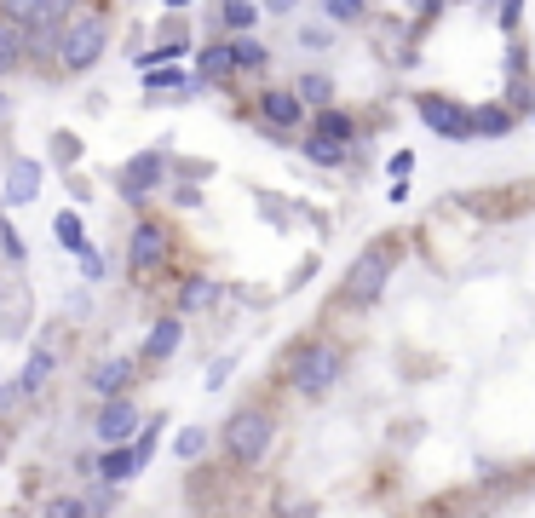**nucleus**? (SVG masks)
Segmentation results:
<instances>
[{
  "label": "nucleus",
  "mask_w": 535,
  "mask_h": 518,
  "mask_svg": "<svg viewBox=\"0 0 535 518\" xmlns=\"http://www.w3.org/2000/svg\"><path fill=\"white\" fill-rule=\"evenodd\" d=\"M420 121L432 133H443V139H472V116L461 104H449V98H420Z\"/></svg>",
  "instance_id": "1a4fd4ad"
},
{
  "label": "nucleus",
  "mask_w": 535,
  "mask_h": 518,
  "mask_svg": "<svg viewBox=\"0 0 535 518\" xmlns=\"http://www.w3.org/2000/svg\"><path fill=\"white\" fill-rule=\"evenodd\" d=\"M213 300H219V288H213L208 277H190L185 294H179V311H208Z\"/></svg>",
  "instance_id": "f3484780"
},
{
  "label": "nucleus",
  "mask_w": 535,
  "mask_h": 518,
  "mask_svg": "<svg viewBox=\"0 0 535 518\" xmlns=\"http://www.w3.org/2000/svg\"><path fill=\"white\" fill-rule=\"evenodd\" d=\"M392 265H397V248L392 242H374V248H363V254L351 259L346 271V306H374L386 288H392Z\"/></svg>",
  "instance_id": "7ed1b4c3"
},
{
  "label": "nucleus",
  "mask_w": 535,
  "mask_h": 518,
  "mask_svg": "<svg viewBox=\"0 0 535 518\" xmlns=\"http://www.w3.org/2000/svg\"><path fill=\"white\" fill-rule=\"evenodd\" d=\"M58 236H64V242H70L75 254H81V248H87V242H81V219H75V213H64V219H58Z\"/></svg>",
  "instance_id": "c85d7f7f"
},
{
  "label": "nucleus",
  "mask_w": 535,
  "mask_h": 518,
  "mask_svg": "<svg viewBox=\"0 0 535 518\" xmlns=\"http://www.w3.org/2000/svg\"><path fill=\"white\" fill-rule=\"evenodd\" d=\"M311 133H323V139H334V144H351V139H357V127H351L346 110H317V127H311Z\"/></svg>",
  "instance_id": "2eb2a0df"
},
{
  "label": "nucleus",
  "mask_w": 535,
  "mask_h": 518,
  "mask_svg": "<svg viewBox=\"0 0 535 518\" xmlns=\"http://www.w3.org/2000/svg\"><path fill=\"white\" fill-rule=\"evenodd\" d=\"M104 41H110V24H104V12H75L64 35H58V64L70 75L93 70L98 58H104Z\"/></svg>",
  "instance_id": "20e7f679"
},
{
  "label": "nucleus",
  "mask_w": 535,
  "mask_h": 518,
  "mask_svg": "<svg viewBox=\"0 0 535 518\" xmlns=\"http://www.w3.org/2000/svg\"><path fill=\"white\" fill-rule=\"evenodd\" d=\"M236 75V52L231 47H208L202 52V81H231Z\"/></svg>",
  "instance_id": "dca6fc26"
},
{
  "label": "nucleus",
  "mask_w": 535,
  "mask_h": 518,
  "mask_svg": "<svg viewBox=\"0 0 535 518\" xmlns=\"http://www.w3.org/2000/svg\"><path fill=\"white\" fill-rule=\"evenodd\" d=\"M259 121L271 127V133H300V121H305V104L300 93H282V87H271V93H259Z\"/></svg>",
  "instance_id": "6e6552de"
},
{
  "label": "nucleus",
  "mask_w": 535,
  "mask_h": 518,
  "mask_svg": "<svg viewBox=\"0 0 535 518\" xmlns=\"http://www.w3.org/2000/svg\"><path fill=\"white\" fill-rule=\"evenodd\" d=\"M323 12L334 24H357V18H363V0H323Z\"/></svg>",
  "instance_id": "cd10ccee"
},
{
  "label": "nucleus",
  "mask_w": 535,
  "mask_h": 518,
  "mask_svg": "<svg viewBox=\"0 0 535 518\" xmlns=\"http://www.w3.org/2000/svg\"><path fill=\"white\" fill-rule=\"evenodd\" d=\"M305 156H311V162H323V167H334L340 156H346V144H334V139H323V133H311V139H305Z\"/></svg>",
  "instance_id": "aec40b11"
},
{
  "label": "nucleus",
  "mask_w": 535,
  "mask_h": 518,
  "mask_svg": "<svg viewBox=\"0 0 535 518\" xmlns=\"http://www.w3.org/2000/svg\"><path fill=\"white\" fill-rule=\"evenodd\" d=\"M41 518H93V513H87V501H81V495H47Z\"/></svg>",
  "instance_id": "6ab92c4d"
},
{
  "label": "nucleus",
  "mask_w": 535,
  "mask_h": 518,
  "mask_svg": "<svg viewBox=\"0 0 535 518\" xmlns=\"http://www.w3.org/2000/svg\"><path fill=\"white\" fill-rule=\"evenodd\" d=\"M133 472H144V467H139V455H133V444L104 449V455L93 461V478H98V484H127Z\"/></svg>",
  "instance_id": "9b49d317"
},
{
  "label": "nucleus",
  "mask_w": 535,
  "mask_h": 518,
  "mask_svg": "<svg viewBox=\"0 0 535 518\" xmlns=\"http://www.w3.org/2000/svg\"><path fill=\"white\" fill-rule=\"evenodd\" d=\"M219 18H225V29H254L259 6H254V0H225V12H219Z\"/></svg>",
  "instance_id": "412c9836"
},
{
  "label": "nucleus",
  "mask_w": 535,
  "mask_h": 518,
  "mask_svg": "<svg viewBox=\"0 0 535 518\" xmlns=\"http://www.w3.org/2000/svg\"><path fill=\"white\" fill-rule=\"evenodd\" d=\"M75 18V0H41V24L35 29H58V24H70Z\"/></svg>",
  "instance_id": "5701e85b"
},
{
  "label": "nucleus",
  "mask_w": 535,
  "mask_h": 518,
  "mask_svg": "<svg viewBox=\"0 0 535 518\" xmlns=\"http://www.w3.org/2000/svg\"><path fill=\"white\" fill-rule=\"evenodd\" d=\"M282 375H288V386L300 392V398H328L340 380H346V352L334 346V340H300L294 352H288V363H282Z\"/></svg>",
  "instance_id": "f257e3e1"
},
{
  "label": "nucleus",
  "mask_w": 535,
  "mask_h": 518,
  "mask_svg": "<svg viewBox=\"0 0 535 518\" xmlns=\"http://www.w3.org/2000/svg\"><path fill=\"white\" fill-rule=\"evenodd\" d=\"M167 6H185V0H167Z\"/></svg>",
  "instance_id": "7c9ffc66"
},
{
  "label": "nucleus",
  "mask_w": 535,
  "mask_h": 518,
  "mask_svg": "<svg viewBox=\"0 0 535 518\" xmlns=\"http://www.w3.org/2000/svg\"><path fill=\"white\" fill-rule=\"evenodd\" d=\"M179 340H185V323H179V317H162V323L150 329V340H144V363H167V357L179 352Z\"/></svg>",
  "instance_id": "f8f14e48"
},
{
  "label": "nucleus",
  "mask_w": 535,
  "mask_h": 518,
  "mask_svg": "<svg viewBox=\"0 0 535 518\" xmlns=\"http://www.w3.org/2000/svg\"><path fill=\"white\" fill-rule=\"evenodd\" d=\"M231 52H236V70H265V58H271L259 41H231Z\"/></svg>",
  "instance_id": "b1692460"
},
{
  "label": "nucleus",
  "mask_w": 535,
  "mask_h": 518,
  "mask_svg": "<svg viewBox=\"0 0 535 518\" xmlns=\"http://www.w3.org/2000/svg\"><path fill=\"white\" fill-rule=\"evenodd\" d=\"M507 127H512L507 110H478V116H472V133H489V139H495V133H507Z\"/></svg>",
  "instance_id": "a878e982"
},
{
  "label": "nucleus",
  "mask_w": 535,
  "mask_h": 518,
  "mask_svg": "<svg viewBox=\"0 0 535 518\" xmlns=\"http://www.w3.org/2000/svg\"><path fill=\"white\" fill-rule=\"evenodd\" d=\"M133 375H139V363H133V357H104L93 375H87V392H93L98 403L127 398V392H133Z\"/></svg>",
  "instance_id": "0eeeda50"
},
{
  "label": "nucleus",
  "mask_w": 535,
  "mask_h": 518,
  "mask_svg": "<svg viewBox=\"0 0 535 518\" xmlns=\"http://www.w3.org/2000/svg\"><path fill=\"white\" fill-rule=\"evenodd\" d=\"M0 18H6V24L35 29V24H41V0H0Z\"/></svg>",
  "instance_id": "a211bd4d"
},
{
  "label": "nucleus",
  "mask_w": 535,
  "mask_h": 518,
  "mask_svg": "<svg viewBox=\"0 0 535 518\" xmlns=\"http://www.w3.org/2000/svg\"><path fill=\"white\" fill-rule=\"evenodd\" d=\"M156 179H162V150H150V156H139V162L121 167V190H127L133 202H144V196L156 190Z\"/></svg>",
  "instance_id": "9d476101"
},
{
  "label": "nucleus",
  "mask_w": 535,
  "mask_h": 518,
  "mask_svg": "<svg viewBox=\"0 0 535 518\" xmlns=\"http://www.w3.org/2000/svg\"><path fill=\"white\" fill-rule=\"evenodd\" d=\"M277 444V421H271V409H259V403H242L231 421L219 426V449H225V461L242 472H254L265 455Z\"/></svg>",
  "instance_id": "f03ea898"
},
{
  "label": "nucleus",
  "mask_w": 535,
  "mask_h": 518,
  "mask_svg": "<svg viewBox=\"0 0 535 518\" xmlns=\"http://www.w3.org/2000/svg\"><path fill=\"white\" fill-rule=\"evenodd\" d=\"M52 369H58V357H52L47 346H41V352H35V357L24 363V380H18V398H41V392H47V380H52Z\"/></svg>",
  "instance_id": "4468645a"
},
{
  "label": "nucleus",
  "mask_w": 535,
  "mask_h": 518,
  "mask_svg": "<svg viewBox=\"0 0 535 518\" xmlns=\"http://www.w3.org/2000/svg\"><path fill=\"white\" fill-rule=\"evenodd\" d=\"M0 449H6V432H0Z\"/></svg>",
  "instance_id": "2f4dec72"
},
{
  "label": "nucleus",
  "mask_w": 535,
  "mask_h": 518,
  "mask_svg": "<svg viewBox=\"0 0 535 518\" xmlns=\"http://www.w3.org/2000/svg\"><path fill=\"white\" fill-rule=\"evenodd\" d=\"M139 403H133V392L127 398H110V403H98V415H93V438L104 449H116V444H133V432H139Z\"/></svg>",
  "instance_id": "423d86ee"
},
{
  "label": "nucleus",
  "mask_w": 535,
  "mask_h": 518,
  "mask_svg": "<svg viewBox=\"0 0 535 518\" xmlns=\"http://www.w3.org/2000/svg\"><path fill=\"white\" fill-rule=\"evenodd\" d=\"M167 254H173L167 225H162V219H139V225H133V236H127V271L144 283V277H156V271L167 265Z\"/></svg>",
  "instance_id": "39448f33"
},
{
  "label": "nucleus",
  "mask_w": 535,
  "mask_h": 518,
  "mask_svg": "<svg viewBox=\"0 0 535 518\" xmlns=\"http://www.w3.org/2000/svg\"><path fill=\"white\" fill-rule=\"evenodd\" d=\"M300 104H328V75H300Z\"/></svg>",
  "instance_id": "bb28decb"
},
{
  "label": "nucleus",
  "mask_w": 535,
  "mask_h": 518,
  "mask_svg": "<svg viewBox=\"0 0 535 518\" xmlns=\"http://www.w3.org/2000/svg\"><path fill=\"white\" fill-rule=\"evenodd\" d=\"M29 47H35V41H29V29H24V24H6V18H0V75L18 70V64L29 58Z\"/></svg>",
  "instance_id": "ddd939ff"
},
{
  "label": "nucleus",
  "mask_w": 535,
  "mask_h": 518,
  "mask_svg": "<svg viewBox=\"0 0 535 518\" xmlns=\"http://www.w3.org/2000/svg\"><path fill=\"white\" fill-rule=\"evenodd\" d=\"M35 179H41V173H35L29 162H18V167H12V185H6V196H12V202H29V196H35Z\"/></svg>",
  "instance_id": "4be33fe9"
},
{
  "label": "nucleus",
  "mask_w": 535,
  "mask_h": 518,
  "mask_svg": "<svg viewBox=\"0 0 535 518\" xmlns=\"http://www.w3.org/2000/svg\"><path fill=\"white\" fill-rule=\"evenodd\" d=\"M0 121H6V98H0Z\"/></svg>",
  "instance_id": "c756f323"
},
{
  "label": "nucleus",
  "mask_w": 535,
  "mask_h": 518,
  "mask_svg": "<svg viewBox=\"0 0 535 518\" xmlns=\"http://www.w3.org/2000/svg\"><path fill=\"white\" fill-rule=\"evenodd\" d=\"M179 461H196V455H202V449H208V432H202V426H185V432H179Z\"/></svg>",
  "instance_id": "393cba45"
}]
</instances>
